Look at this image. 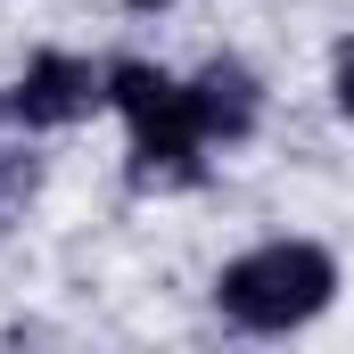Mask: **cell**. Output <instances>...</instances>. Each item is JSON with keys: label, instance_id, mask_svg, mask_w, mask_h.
<instances>
[{"label": "cell", "instance_id": "obj_1", "mask_svg": "<svg viewBox=\"0 0 354 354\" xmlns=\"http://www.w3.org/2000/svg\"><path fill=\"white\" fill-rule=\"evenodd\" d=\"M330 297H338V256L313 248V239H264V248L231 256L223 280H214L223 322L264 330V338H272V330H305Z\"/></svg>", "mask_w": 354, "mask_h": 354}, {"label": "cell", "instance_id": "obj_4", "mask_svg": "<svg viewBox=\"0 0 354 354\" xmlns=\"http://www.w3.org/2000/svg\"><path fill=\"white\" fill-rule=\"evenodd\" d=\"M189 115H198V132H206V140H248V132H256V115H264L256 75H248L239 58H214L206 75H189Z\"/></svg>", "mask_w": 354, "mask_h": 354}, {"label": "cell", "instance_id": "obj_6", "mask_svg": "<svg viewBox=\"0 0 354 354\" xmlns=\"http://www.w3.org/2000/svg\"><path fill=\"white\" fill-rule=\"evenodd\" d=\"M124 8H165V0H124Z\"/></svg>", "mask_w": 354, "mask_h": 354}, {"label": "cell", "instance_id": "obj_5", "mask_svg": "<svg viewBox=\"0 0 354 354\" xmlns=\"http://www.w3.org/2000/svg\"><path fill=\"white\" fill-rule=\"evenodd\" d=\"M338 107H346V124H354V50L338 58Z\"/></svg>", "mask_w": 354, "mask_h": 354}, {"label": "cell", "instance_id": "obj_2", "mask_svg": "<svg viewBox=\"0 0 354 354\" xmlns=\"http://www.w3.org/2000/svg\"><path fill=\"white\" fill-rule=\"evenodd\" d=\"M107 107L132 124V174L140 181H198L206 132L189 115V83H174L149 58H124V66H107Z\"/></svg>", "mask_w": 354, "mask_h": 354}, {"label": "cell", "instance_id": "obj_3", "mask_svg": "<svg viewBox=\"0 0 354 354\" xmlns=\"http://www.w3.org/2000/svg\"><path fill=\"white\" fill-rule=\"evenodd\" d=\"M107 99V75L91 66V58H75V50H41L33 66H25V83L8 91V107L25 115V124H75V115H91Z\"/></svg>", "mask_w": 354, "mask_h": 354}]
</instances>
